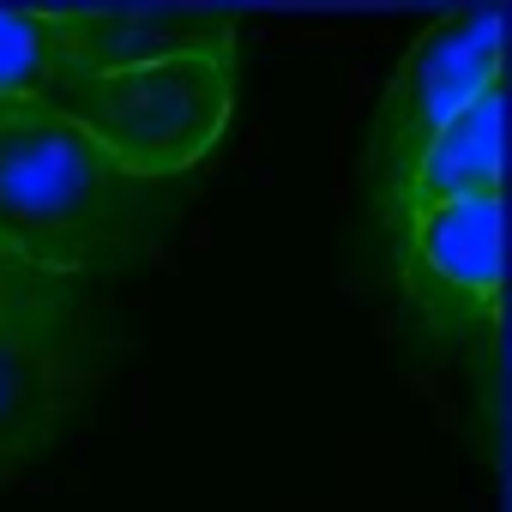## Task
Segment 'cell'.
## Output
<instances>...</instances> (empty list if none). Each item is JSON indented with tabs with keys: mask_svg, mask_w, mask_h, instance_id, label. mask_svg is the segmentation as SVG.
I'll list each match as a JSON object with an SVG mask.
<instances>
[{
	"mask_svg": "<svg viewBox=\"0 0 512 512\" xmlns=\"http://www.w3.org/2000/svg\"><path fill=\"white\" fill-rule=\"evenodd\" d=\"M392 272L422 338L470 362L500 338V199L422 211L392 241Z\"/></svg>",
	"mask_w": 512,
	"mask_h": 512,
	"instance_id": "cell-4",
	"label": "cell"
},
{
	"mask_svg": "<svg viewBox=\"0 0 512 512\" xmlns=\"http://www.w3.org/2000/svg\"><path fill=\"white\" fill-rule=\"evenodd\" d=\"M175 217V181L127 175L49 103H0V241L31 266L97 284L151 260Z\"/></svg>",
	"mask_w": 512,
	"mask_h": 512,
	"instance_id": "cell-1",
	"label": "cell"
},
{
	"mask_svg": "<svg viewBox=\"0 0 512 512\" xmlns=\"http://www.w3.org/2000/svg\"><path fill=\"white\" fill-rule=\"evenodd\" d=\"M79 79V55L61 13H0V103H55Z\"/></svg>",
	"mask_w": 512,
	"mask_h": 512,
	"instance_id": "cell-9",
	"label": "cell"
},
{
	"mask_svg": "<svg viewBox=\"0 0 512 512\" xmlns=\"http://www.w3.org/2000/svg\"><path fill=\"white\" fill-rule=\"evenodd\" d=\"M79 73H127L187 55H235V13L187 7V0H151V7H79L61 13Z\"/></svg>",
	"mask_w": 512,
	"mask_h": 512,
	"instance_id": "cell-5",
	"label": "cell"
},
{
	"mask_svg": "<svg viewBox=\"0 0 512 512\" xmlns=\"http://www.w3.org/2000/svg\"><path fill=\"white\" fill-rule=\"evenodd\" d=\"M500 49H506V13L494 0H464L410 43L368 121L362 193L380 223L392 217V199L404 193L410 169L440 139V127L458 121L488 85H500Z\"/></svg>",
	"mask_w": 512,
	"mask_h": 512,
	"instance_id": "cell-3",
	"label": "cell"
},
{
	"mask_svg": "<svg viewBox=\"0 0 512 512\" xmlns=\"http://www.w3.org/2000/svg\"><path fill=\"white\" fill-rule=\"evenodd\" d=\"M85 386H91L85 374H73L49 356L0 344V488L61 434V416L79 404Z\"/></svg>",
	"mask_w": 512,
	"mask_h": 512,
	"instance_id": "cell-8",
	"label": "cell"
},
{
	"mask_svg": "<svg viewBox=\"0 0 512 512\" xmlns=\"http://www.w3.org/2000/svg\"><path fill=\"white\" fill-rule=\"evenodd\" d=\"M500 85H488L458 121L440 127V139L422 151V163L410 169L404 193L392 199V217L380 223L392 241L422 217V211H440V205H458V199H500Z\"/></svg>",
	"mask_w": 512,
	"mask_h": 512,
	"instance_id": "cell-7",
	"label": "cell"
},
{
	"mask_svg": "<svg viewBox=\"0 0 512 512\" xmlns=\"http://www.w3.org/2000/svg\"><path fill=\"white\" fill-rule=\"evenodd\" d=\"M97 284L73 272L31 266L25 253L0 241V344L49 356L73 374L91 380V350H97Z\"/></svg>",
	"mask_w": 512,
	"mask_h": 512,
	"instance_id": "cell-6",
	"label": "cell"
},
{
	"mask_svg": "<svg viewBox=\"0 0 512 512\" xmlns=\"http://www.w3.org/2000/svg\"><path fill=\"white\" fill-rule=\"evenodd\" d=\"M91 133L127 175L181 181L223 139L235 109V55H187L127 73H79L49 103Z\"/></svg>",
	"mask_w": 512,
	"mask_h": 512,
	"instance_id": "cell-2",
	"label": "cell"
}]
</instances>
